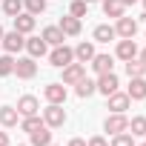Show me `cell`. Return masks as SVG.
I'll return each mask as SVG.
<instances>
[{"label": "cell", "mask_w": 146, "mask_h": 146, "mask_svg": "<svg viewBox=\"0 0 146 146\" xmlns=\"http://www.w3.org/2000/svg\"><path fill=\"white\" fill-rule=\"evenodd\" d=\"M0 3H3V12H6L9 17H15V15L23 12V0H0Z\"/></svg>", "instance_id": "f546056e"}, {"label": "cell", "mask_w": 146, "mask_h": 146, "mask_svg": "<svg viewBox=\"0 0 146 146\" xmlns=\"http://www.w3.org/2000/svg\"><path fill=\"white\" fill-rule=\"evenodd\" d=\"M15 32H20V35H29V32H35V15H29V12H20V15H15Z\"/></svg>", "instance_id": "5bb4252c"}, {"label": "cell", "mask_w": 146, "mask_h": 146, "mask_svg": "<svg viewBox=\"0 0 146 146\" xmlns=\"http://www.w3.org/2000/svg\"><path fill=\"white\" fill-rule=\"evenodd\" d=\"M69 146H86V140H83V137H72Z\"/></svg>", "instance_id": "836d02e7"}, {"label": "cell", "mask_w": 146, "mask_h": 146, "mask_svg": "<svg viewBox=\"0 0 146 146\" xmlns=\"http://www.w3.org/2000/svg\"><path fill=\"white\" fill-rule=\"evenodd\" d=\"M123 3H126V6H132V3H137V0H123Z\"/></svg>", "instance_id": "8d00e7d4"}, {"label": "cell", "mask_w": 146, "mask_h": 146, "mask_svg": "<svg viewBox=\"0 0 146 146\" xmlns=\"http://www.w3.org/2000/svg\"><path fill=\"white\" fill-rule=\"evenodd\" d=\"M109 146H135V137L129 132H120V135H112V143Z\"/></svg>", "instance_id": "1f68e13d"}, {"label": "cell", "mask_w": 146, "mask_h": 146, "mask_svg": "<svg viewBox=\"0 0 146 146\" xmlns=\"http://www.w3.org/2000/svg\"><path fill=\"white\" fill-rule=\"evenodd\" d=\"M40 37H43V40H46V43H49V46H60V43H63V40H66V35H63V32H60V26H46V29H43V35H40Z\"/></svg>", "instance_id": "603a6c76"}, {"label": "cell", "mask_w": 146, "mask_h": 146, "mask_svg": "<svg viewBox=\"0 0 146 146\" xmlns=\"http://www.w3.org/2000/svg\"><path fill=\"white\" fill-rule=\"evenodd\" d=\"M143 9H146V0H143Z\"/></svg>", "instance_id": "60d3db41"}, {"label": "cell", "mask_w": 146, "mask_h": 146, "mask_svg": "<svg viewBox=\"0 0 146 146\" xmlns=\"http://www.w3.org/2000/svg\"><path fill=\"white\" fill-rule=\"evenodd\" d=\"M126 75H129V78H143V75H146V66H143L137 57H132V60H126Z\"/></svg>", "instance_id": "484cf974"}, {"label": "cell", "mask_w": 146, "mask_h": 146, "mask_svg": "<svg viewBox=\"0 0 146 146\" xmlns=\"http://www.w3.org/2000/svg\"><path fill=\"white\" fill-rule=\"evenodd\" d=\"M137 60H140V63L146 66V49H143V52H137Z\"/></svg>", "instance_id": "d590c367"}, {"label": "cell", "mask_w": 146, "mask_h": 146, "mask_svg": "<svg viewBox=\"0 0 146 146\" xmlns=\"http://www.w3.org/2000/svg\"><path fill=\"white\" fill-rule=\"evenodd\" d=\"M92 37H95V43H109V40H115L117 35H115V26H109V23H100V26H95Z\"/></svg>", "instance_id": "44dd1931"}, {"label": "cell", "mask_w": 146, "mask_h": 146, "mask_svg": "<svg viewBox=\"0 0 146 146\" xmlns=\"http://www.w3.org/2000/svg\"><path fill=\"white\" fill-rule=\"evenodd\" d=\"M23 6H26V12H29V15H35V17H37V15H43V12H46V0H23Z\"/></svg>", "instance_id": "4dcf8cb0"}, {"label": "cell", "mask_w": 146, "mask_h": 146, "mask_svg": "<svg viewBox=\"0 0 146 146\" xmlns=\"http://www.w3.org/2000/svg\"><path fill=\"white\" fill-rule=\"evenodd\" d=\"M135 146H146V143H135Z\"/></svg>", "instance_id": "ab89813d"}, {"label": "cell", "mask_w": 146, "mask_h": 146, "mask_svg": "<svg viewBox=\"0 0 146 146\" xmlns=\"http://www.w3.org/2000/svg\"><path fill=\"white\" fill-rule=\"evenodd\" d=\"M60 32L66 35V37H75V35H80V17H72V15H66V17H60Z\"/></svg>", "instance_id": "e0dca14e"}, {"label": "cell", "mask_w": 146, "mask_h": 146, "mask_svg": "<svg viewBox=\"0 0 146 146\" xmlns=\"http://www.w3.org/2000/svg\"><path fill=\"white\" fill-rule=\"evenodd\" d=\"M43 95H46L49 103H66V86L63 83H49L43 89Z\"/></svg>", "instance_id": "9a60e30c"}, {"label": "cell", "mask_w": 146, "mask_h": 146, "mask_svg": "<svg viewBox=\"0 0 146 146\" xmlns=\"http://www.w3.org/2000/svg\"><path fill=\"white\" fill-rule=\"evenodd\" d=\"M49 63L57 66V69H63V66H69V63H75V49H69L66 43L52 46V52H49Z\"/></svg>", "instance_id": "7a4b0ae2"}, {"label": "cell", "mask_w": 146, "mask_h": 146, "mask_svg": "<svg viewBox=\"0 0 146 146\" xmlns=\"http://www.w3.org/2000/svg\"><path fill=\"white\" fill-rule=\"evenodd\" d=\"M126 95H129L132 100H146V78H129Z\"/></svg>", "instance_id": "7c38bea8"}, {"label": "cell", "mask_w": 146, "mask_h": 146, "mask_svg": "<svg viewBox=\"0 0 146 146\" xmlns=\"http://www.w3.org/2000/svg\"><path fill=\"white\" fill-rule=\"evenodd\" d=\"M115 57L117 60H132V57H137V43H135V37H120L117 40V49H115Z\"/></svg>", "instance_id": "52a82bcc"}, {"label": "cell", "mask_w": 146, "mask_h": 146, "mask_svg": "<svg viewBox=\"0 0 146 146\" xmlns=\"http://www.w3.org/2000/svg\"><path fill=\"white\" fill-rule=\"evenodd\" d=\"M115 35L117 37H135L137 35V20L135 17H117V23H115Z\"/></svg>", "instance_id": "9c48e42d"}, {"label": "cell", "mask_w": 146, "mask_h": 146, "mask_svg": "<svg viewBox=\"0 0 146 146\" xmlns=\"http://www.w3.org/2000/svg\"><path fill=\"white\" fill-rule=\"evenodd\" d=\"M75 92H78V98H92V95L98 92V83L89 80V78H83L80 83H75Z\"/></svg>", "instance_id": "cb8c5ba5"}, {"label": "cell", "mask_w": 146, "mask_h": 146, "mask_svg": "<svg viewBox=\"0 0 146 146\" xmlns=\"http://www.w3.org/2000/svg\"><path fill=\"white\" fill-rule=\"evenodd\" d=\"M86 146H109V140L106 137H100V135H95V137H89V143Z\"/></svg>", "instance_id": "d6a6232c"}, {"label": "cell", "mask_w": 146, "mask_h": 146, "mask_svg": "<svg viewBox=\"0 0 146 146\" xmlns=\"http://www.w3.org/2000/svg\"><path fill=\"white\" fill-rule=\"evenodd\" d=\"M20 146H29V143H20Z\"/></svg>", "instance_id": "b9f144b4"}, {"label": "cell", "mask_w": 146, "mask_h": 146, "mask_svg": "<svg viewBox=\"0 0 146 146\" xmlns=\"http://www.w3.org/2000/svg\"><path fill=\"white\" fill-rule=\"evenodd\" d=\"M0 40H3V26H0Z\"/></svg>", "instance_id": "74e56055"}, {"label": "cell", "mask_w": 146, "mask_h": 146, "mask_svg": "<svg viewBox=\"0 0 146 146\" xmlns=\"http://www.w3.org/2000/svg\"><path fill=\"white\" fill-rule=\"evenodd\" d=\"M15 75H17L20 80H32V78L37 75L35 57H17V60H15Z\"/></svg>", "instance_id": "5b68a950"}, {"label": "cell", "mask_w": 146, "mask_h": 146, "mask_svg": "<svg viewBox=\"0 0 146 146\" xmlns=\"http://www.w3.org/2000/svg\"><path fill=\"white\" fill-rule=\"evenodd\" d=\"M103 129H106L109 135H120V132H129V117H126L123 112H112V115L106 117Z\"/></svg>", "instance_id": "277c9868"}, {"label": "cell", "mask_w": 146, "mask_h": 146, "mask_svg": "<svg viewBox=\"0 0 146 146\" xmlns=\"http://www.w3.org/2000/svg\"><path fill=\"white\" fill-rule=\"evenodd\" d=\"M40 126H43V117H40V115H29V117H23V120H20V129H23V132H29V135H32L35 129H40Z\"/></svg>", "instance_id": "4316f807"}, {"label": "cell", "mask_w": 146, "mask_h": 146, "mask_svg": "<svg viewBox=\"0 0 146 146\" xmlns=\"http://www.w3.org/2000/svg\"><path fill=\"white\" fill-rule=\"evenodd\" d=\"M17 120H20V115L15 106H0V126L12 129V126H17Z\"/></svg>", "instance_id": "7402d4cb"}, {"label": "cell", "mask_w": 146, "mask_h": 146, "mask_svg": "<svg viewBox=\"0 0 146 146\" xmlns=\"http://www.w3.org/2000/svg\"><path fill=\"white\" fill-rule=\"evenodd\" d=\"M86 12H89L86 0H72V6H69V15L72 17H86Z\"/></svg>", "instance_id": "f1b7e54d"}, {"label": "cell", "mask_w": 146, "mask_h": 146, "mask_svg": "<svg viewBox=\"0 0 146 146\" xmlns=\"http://www.w3.org/2000/svg\"><path fill=\"white\" fill-rule=\"evenodd\" d=\"M43 123H46L49 129H60V126L66 123V109H63V103H49V106L43 109Z\"/></svg>", "instance_id": "6da1fadb"}, {"label": "cell", "mask_w": 146, "mask_h": 146, "mask_svg": "<svg viewBox=\"0 0 146 146\" xmlns=\"http://www.w3.org/2000/svg\"><path fill=\"white\" fill-rule=\"evenodd\" d=\"M129 135H132V137H143V135H146V117H143V115H137V117L129 120Z\"/></svg>", "instance_id": "d4e9b609"}, {"label": "cell", "mask_w": 146, "mask_h": 146, "mask_svg": "<svg viewBox=\"0 0 146 146\" xmlns=\"http://www.w3.org/2000/svg\"><path fill=\"white\" fill-rule=\"evenodd\" d=\"M49 143H52V132H49V126H46V123L29 135V146H49Z\"/></svg>", "instance_id": "ffe728a7"}, {"label": "cell", "mask_w": 146, "mask_h": 146, "mask_svg": "<svg viewBox=\"0 0 146 146\" xmlns=\"http://www.w3.org/2000/svg\"><path fill=\"white\" fill-rule=\"evenodd\" d=\"M89 63H92V69L98 72V75H106V72L115 69V57H112V54H95Z\"/></svg>", "instance_id": "4fadbf2b"}, {"label": "cell", "mask_w": 146, "mask_h": 146, "mask_svg": "<svg viewBox=\"0 0 146 146\" xmlns=\"http://www.w3.org/2000/svg\"><path fill=\"white\" fill-rule=\"evenodd\" d=\"M0 146H9V135L6 132H0Z\"/></svg>", "instance_id": "e575fe53"}, {"label": "cell", "mask_w": 146, "mask_h": 146, "mask_svg": "<svg viewBox=\"0 0 146 146\" xmlns=\"http://www.w3.org/2000/svg\"><path fill=\"white\" fill-rule=\"evenodd\" d=\"M15 75V57L12 54H0V78Z\"/></svg>", "instance_id": "83f0119b"}, {"label": "cell", "mask_w": 146, "mask_h": 146, "mask_svg": "<svg viewBox=\"0 0 146 146\" xmlns=\"http://www.w3.org/2000/svg\"><path fill=\"white\" fill-rule=\"evenodd\" d=\"M117 86H120V80H117V75H115V72H106V75H100L98 78V92L100 95H112V92H117Z\"/></svg>", "instance_id": "30bf717a"}, {"label": "cell", "mask_w": 146, "mask_h": 146, "mask_svg": "<svg viewBox=\"0 0 146 146\" xmlns=\"http://www.w3.org/2000/svg\"><path fill=\"white\" fill-rule=\"evenodd\" d=\"M86 3H98V0H86Z\"/></svg>", "instance_id": "f35d334b"}, {"label": "cell", "mask_w": 146, "mask_h": 146, "mask_svg": "<svg viewBox=\"0 0 146 146\" xmlns=\"http://www.w3.org/2000/svg\"><path fill=\"white\" fill-rule=\"evenodd\" d=\"M17 115L20 117H29V115H37L40 112V100L35 98V95H23V98H17Z\"/></svg>", "instance_id": "ba28073f"}, {"label": "cell", "mask_w": 146, "mask_h": 146, "mask_svg": "<svg viewBox=\"0 0 146 146\" xmlns=\"http://www.w3.org/2000/svg\"><path fill=\"white\" fill-rule=\"evenodd\" d=\"M86 78V66L83 63H69L63 66V86H75Z\"/></svg>", "instance_id": "8992f818"}, {"label": "cell", "mask_w": 146, "mask_h": 146, "mask_svg": "<svg viewBox=\"0 0 146 146\" xmlns=\"http://www.w3.org/2000/svg\"><path fill=\"white\" fill-rule=\"evenodd\" d=\"M0 46H3V52L6 54H15V52H20L23 46H26V37L20 35V32H3V40H0Z\"/></svg>", "instance_id": "3957f363"}, {"label": "cell", "mask_w": 146, "mask_h": 146, "mask_svg": "<svg viewBox=\"0 0 146 146\" xmlns=\"http://www.w3.org/2000/svg\"><path fill=\"white\" fill-rule=\"evenodd\" d=\"M100 6H103V15L106 17H123V12H126V3L123 0H100Z\"/></svg>", "instance_id": "2e32d148"}, {"label": "cell", "mask_w": 146, "mask_h": 146, "mask_svg": "<svg viewBox=\"0 0 146 146\" xmlns=\"http://www.w3.org/2000/svg\"><path fill=\"white\" fill-rule=\"evenodd\" d=\"M49 146H54V143H49Z\"/></svg>", "instance_id": "7bdbcfd3"}, {"label": "cell", "mask_w": 146, "mask_h": 146, "mask_svg": "<svg viewBox=\"0 0 146 146\" xmlns=\"http://www.w3.org/2000/svg\"><path fill=\"white\" fill-rule=\"evenodd\" d=\"M95 54H98V52H95V43H86V40H83V43H78V46H75V60H78V63H83V66H86Z\"/></svg>", "instance_id": "d6986e66"}, {"label": "cell", "mask_w": 146, "mask_h": 146, "mask_svg": "<svg viewBox=\"0 0 146 146\" xmlns=\"http://www.w3.org/2000/svg\"><path fill=\"white\" fill-rule=\"evenodd\" d=\"M106 100H109V109H112V112H123V115H126V109L132 106V98H129L126 92H112Z\"/></svg>", "instance_id": "8fae6325"}, {"label": "cell", "mask_w": 146, "mask_h": 146, "mask_svg": "<svg viewBox=\"0 0 146 146\" xmlns=\"http://www.w3.org/2000/svg\"><path fill=\"white\" fill-rule=\"evenodd\" d=\"M23 49L29 52V57H43V54H46V49H49V43H46L43 37H29Z\"/></svg>", "instance_id": "ac0fdd59"}]
</instances>
